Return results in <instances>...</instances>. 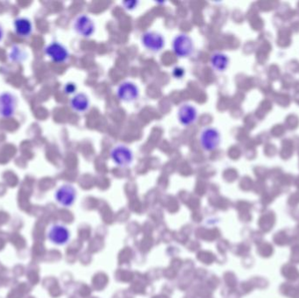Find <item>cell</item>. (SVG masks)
<instances>
[{
  "label": "cell",
  "mask_w": 299,
  "mask_h": 298,
  "mask_svg": "<svg viewBox=\"0 0 299 298\" xmlns=\"http://www.w3.org/2000/svg\"><path fill=\"white\" fill-rule=\"evenodd\" d=\"M70 107L78 113H84L90 107V101L84 93H78L70 99Z\"/></svg>",
  "instance_id": "obj_12"
},
{
  "label": "cell",
  "mask_w": 299,
  "mask_h": 298,
  "mask_svg": "<svg viewBox=\"0 0 299 298\" xmlns=\"http://www.w3.org/2000/svg\"><path fill=\"white\" fill-rule=\"evenodd\" d=\"M110 159L117 166L126 167L131 166L134 160L132 149L124 144H117L110 151Z\"/></svg>",
  "instance_id": "obj_4"
},
{
  "label": "cell",
  "mask_w": 299,
  "mask_h": 298,
  "mask_svg": "<svg viewBox=\"0 0 299 298\" xmlns=\"http://www.w3.org/2000/svg\"><path fill=\"white\" fill-rule=\"evenodd\" d=\"M184 74H185V71L181 67H175L173 69V76L176 79H181L184 76Z\"/></svg>",
  "instance_id": "obj_18"
},
{
  "label": "cell",
  "mask_w": 299,
  "mask_h": 298,
  "mask_svg": "<svg viewBox=\"0 0 299 298\" xmlns=\"http://www.w3.org/2000/svg\"><path fill=\"white\" fill-rule=\"evenodd\" d=\"M177 118L183 126L192 125L197 120L198 110L191 103H184L178 109Z\"/></svg>",
  "instance_id": "obj_9"
},
{
  "label": "cell",
  "mask_w": 299,
  "mask_h": 298,
  "mask_svg": "<svg viewBox=\"0 0 299 298\" xmlns=\"http://www.w3.org/2000/svg\"><path fill=\"white\" fill-rule=\"evenodd\" d=\"M4 28H3V26H2V25H1V24H0V42H1V41H2V40H3V38H4Z\"/></svg>",
  "instance_id": "obj_19"
},
{
  "label": "cell",
  "mask_w": 299,
  "mask_h": 298,
  "mask_svg": "<svg viewBox=\"0 0 299 298\" xmlns=\"http://www.w3.org/2000/svg\"><path fill=\"white\" fill-rule=\"evenodd\" d=\"M140 90L138 85L132 81H123L117 89V96L124 103H133L139 99Z\"/></svg>",
  "instance_id": "obj_7"
},
{
  "label": "cell",
  "mask_w": 299,
  "mask_h": 298,
  "mask_svg": "<svg viewBox=\"0 0 299 298\" xmlns=\"http://www.w3.org/2000/svg\"><path fill=\"white\" fill-rule=\"evenodd\" d=\"M139 4V1H135V0H132V1H125V2H123V3H122L124 9L130 11L135 10L136 8L138 7Z\"/></svg>",
  "instance_id": "obj_16"
},
{
  "label": "cell",
  "mask_w": 299,
  "mask_h": 298,
  "mask_svg": "<svg viewBox=\"0 0 299 298\" xmlns=\"http://www.w3.org/2000/svg\"><path fill=\"white\" fill-rule=\"evenodd\" d=\"M141 43L146 50L157 54L164 49L165 40L161 33L155 31H147L141 36Z\"/></svg>",
  "instance_id": "obj_3"
},
{
  "label": "cell",
  "mask_w": 299,
  "mask_h": 298,
  "mask_svg": "<svg viewBox=\"0 0 299 298\" xmlns=\"http://www.w3.org/2000/svg\"><path fill=\"white\" fill-rule=\"evenodd\" d=\"M44 53L48 58L55 63H64L70 58V52L68 48L58 41H53L47 45Z\"/></svg>",
  "instance_id": "obj_6"
},
{
  "label": "cell",
  "mask_w": 299,
  "mask_h": 298,
  "mask_svg": "<svg viewBox=\"0 0 299 298\" xmlns=\"http://www.w3.org/2000/svg\"><path fill=\"white\" fill-rule=\"evenodd\" d=\"M9 57L11 59V61L15 62H22L27 57L26 52L23 48L18 47V46H14L11 48V52Z\"/></svg>",
  "instance_id": "obj_15"
},
{
  "label": "cell",
  "mask_w": 299,
  "mask_h": 298,
  "mask_svg": "<svg viewBox=\"0 0 299 298\" xmlns=\"http://www.w3.org/2000/svg\"><path fill=\"white\" fill-rule=\"evenodd\" d=\"M17 106H18V99L12 93L5 91L0 94V117L1 118H10L13 117Z\"/></svg>",
  "instance_id": "obj_8"
},
{
  "label": "cell",
  "mask_w": 299,
  "mask_h": 298,
  "mask_svg": "<svg viewBox=\"0 0 299 298\" xmlns=\"http://www.w3.org/2000/svg\"><path fill=\"white\" fill-rule=\"evenodd\" d=\"M172 51L179 58H187L193 55L194 44L193 39L187 33H179L172 40Z\"/></svg>",
  "instance_id": "obj_1"
},
{
  "label": "cell",
  "mask_w": 299,
  "mask_h": 298,
  "mask_svg": "<svg viewBox=\"0 0 299 298\" xmlns=\"http://www.w3.org/2000/svg\"><path fill=\"white\" fill-rule=\"evenodd\" d=\"M55 198L62 205L70 206L74 202L75 198V190L70 184H64L56 191Z\"/></svg>",
  "instance_id": "obj_10"
},
{
  "label": "cell",
  "mask_w": 299,
  "mask_h": 298,
  "mask_svg": "<svg viewBox=\"0 0 299 298\" xmlns=\"http://www.w3.org/2000/svg\"><path fill=\"white\" fill-rule=\"evenodd\" d=\"M200 144L205 151H216L221 144V133L215 127H206L201 130Z\"/></svg>",
  "instance_id": "obj_2"
},
{
  "label": "cell",
  "mask_w": 299,
  "mask_h": 298,
  "mask_svg": "<svg viewBox=\"0 0 299 298\" xmlns=\"http://www.w3.org/2000/svg\"><path fill=\"white\" fill-rule=\"evenodd\" d=\"M210 64L217 72H224L229 65V58L223 53L216 52L211 56Z\"/></svg>",
  "instance_id": "obj_13"
},
{
  "label": "cell",
  "mask_w": 299,
  "mask_h": 298,
  "mask_svg": "<svg viewBox=\"0 0 299 298\" xmlns=\"http://www.w3.org/2000/svg\"><path fill=\"white\" fill-rule=\"evenodd\" d=\"M15 33L19 37L27 38L33 33V23L26 17H18L13 22Z\"/></svg>",
  "instance_id": "obj_11"
},
{
  "label": "cell",
  "mask_w": 299,
  "mask_h": 298,
  "mask_svg": "<svg viewBox=\"0 0 299 298\" xmlns=\"http://www.w3.org/2000/svg\"><path fill=\"white\" fill-rule=\"evenodd\" d=\"M48 237L54 243L63 244L67 242V240L69 239V232L64 227L55 226L50 229Z\"/></svg>",
  "instance_id": "obj_14"
},
{
  "label": "cell",
  "mask_w": 299,
  "mask_h": 298,
  "mask_svg": "<svg viewBox=\"0 0 299 298\" xmlns=\"http://www.w3.org/2000/svg\"><path fill=\"white\" fill-rule=\"evenodd\" d=\"M77 90V86L74 82H68L64 86V92L66 93L67 95H73Z\"/></svg>",
  "instance_id": "obj_17"
},
{
  "label": "cell",
  "mask_w": 299,
  "mask_h": 298,
  "mask_svg": "<svg viewBox=\"0 0 299 298\" xmlns=\"http://www.w3.org/2000/svg\"><path fill=\"white\" fill-rule=\"evenodd\" d=\"M75 32L83 38H90L95 34V24L94 20L87 14L78 15L73 23Z\"/></svg>",
  "instance_id": "obj_5"
}]
</instances>
